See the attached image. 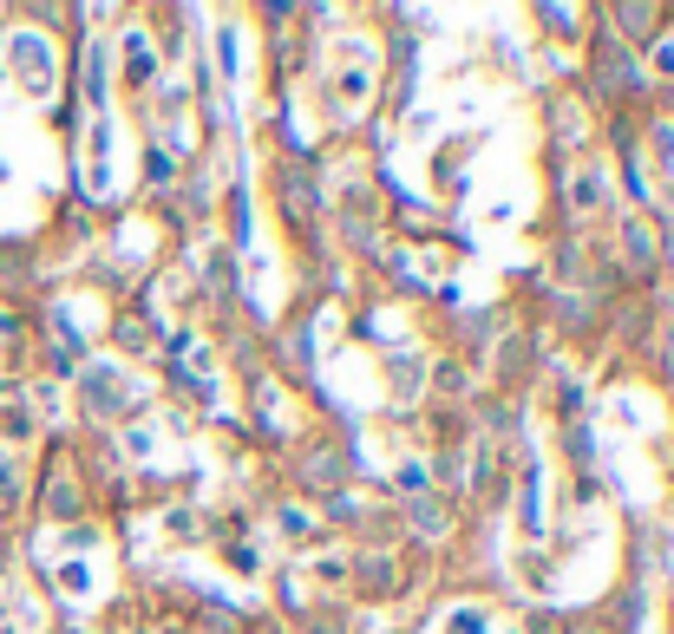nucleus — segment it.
<instances>
[{
	"label": "nucleus",
	"mask_w": 674,
	"mask_h": 634,
	"mask_svg": "<svg viewBox=\"0 0 674 634\" xmlns=\"http://www.w3.org/2000/svg\"><path fill=\"white\" fill-rule=\"evenodd\" d=\"M433 386H439V393H465V373H459L452 360H439V373H433Z\"/></svg>",
	"instance_id": "obj_2"
},
{
	"label": "nucleus",
	"mask_w": 674,
	"mask_h": 634,
	"mask_svg": "<svg viewBox=\"0 0 674 634\" xmlns=\"http://www.w3.org/2000/svg\"><path fill=\"white\" fill-rule=\"evenodd\" d=\"M669 360H674V354H669Z\"/></svg>",
	"instance_id": "obj_3"
},
{
	"label": "nucleus",
	"mask_w": 674,
	"mask_h": 634,
	"mask_svg": "<svg viewBox=\"0 0 674 634\" xmlns=\"http://www.w3.org/2000/svg\"><path fill=\"white\" fill-rule=\"evenodd\" d=\"M125 65H131V85L144 92V85H151V52H144V33H131V39H125Z\"/></svg>",
	"instance_id": "obj_1"
}]
</instances>
